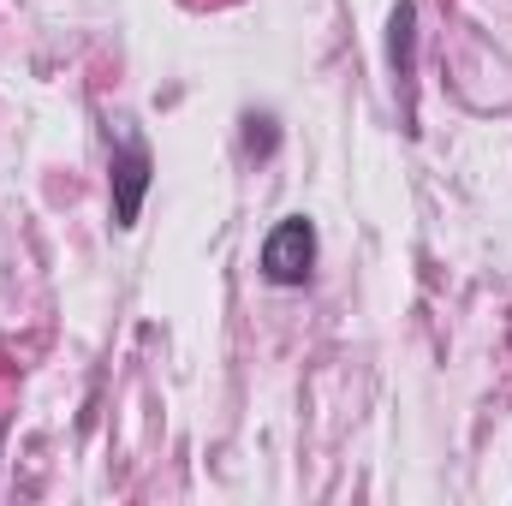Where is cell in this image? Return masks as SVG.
I'll list each match as a JSON object with an SVG mask.
<instances>
[{"label":"cell","mask_w":512,"mask_h":506,"mask_svg":"<svg viewBox=\"0 0 512 506\" xmlns=\"http://www.w3.org/2000/svg\"><path fill=\"white\" fill-rule=\"evenodd\" d=\"M387 30H393V36H387V60H393V72L405 78V72H411V54H417V6H411V0H399Z\"/></svg>","instance_id":"cell-3"},{"label":"cell","mask_w":512,"mask_h":506,"mask_svg":"<svg viewBox=\"0 0 512 506\" xmlns=\"http://www.w3.org/2000/svg\"><path fill=\"white\" fill-rule=\"evenodd\" d=\"M256 268H262L268 286H304L310 268H316V227H310L304 215H286V221L262 239Z\"/></svg>","instance_id":"cell-1"},{"label":"cell","mask_w":512,"mask_h":506,"mask_svg":"<svg viewBox=\"0 0 512 506\" xmlns=\"http://www.w3.org/2000/svg\"><path fill=\"white\" fill-rule=\"evenodd\" d=\"M149 179H155V161H149V143L126 137L108 161V191H114V227H137L143 215V197H149Z\"/></svg>","instance_id":"cell-2"},{"label":"cell","mask_w":512,"mask_h":506,"mask_svg":"<svg viewBox=\"0 0 512 506\" xmlns=\"http://www.w3.org/2000/svg\"><path fill=\"white\" fill-rule=\"evenodd\" d=\"M245 149L251 155H274L280 149V120L274 114H245Z\"/></svg>","instance_id":"cell-4"}]
</instances>
